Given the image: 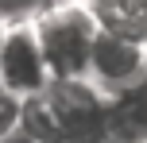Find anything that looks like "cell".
Instances as JSON below:
<instances>
[{"label":"cell","instance_id":"obj_1","mask_svg":"<svg viewBox=\"0 0 147 143\" xmlns=\"http://www.w3.org/2000/svg\"><path fill=\"white\" fill-rule=\"evenodd\" d=\"M43 58L51 77H89V54L97 43V23L78 0H54V4L31 12Z\"/></svg>","mask_w":147,"mask_h":143},{"label":"cell","instance_id":"obj_2","mask_svg":"<svg viewBox=\"0 0 147 143\" xmlns=\"http://www.w3.org/2000/svg\"><path fill=\"white\" fill-rule=\"evenodd\" d=\"M66 143H109V93L89 77H58L47 89Z\"/></svg>","mask_w":147,"mask_h":143},{"label":"cell","instance_id":"obj_3","mask_svg":"<svg viewBox=\"0 0 147 143\" xmlns=\"http://www.w3.org/2000/svg\"><path fill=\"white\" fill-rule=\"evenodd\" d=\"M51 81L54 77H51V66H47V58H43V46H39L31 15L8 19L4 54H0V85H4L12 97L27 101V97L47 93Z\"/></svg>","mask_w":147,"mask_h":143},{"label":"cell","instance_id":"obj_4","mask_svg":"<svg viewBox=\"0 0 147 143\" xmlns=\"http://www.w3.org/2000/svg\"><path fill=\"white\" fill-rule=\"evenodd\" d=\"M143 70H147V50L143 46L97 31L93 54H89V81H93L101 93H109V97L120 93L124 85H132Z\"/></svg>","mask_w":147,"mask_h":143},{"label":"cell","instance_id":"obj_5","mask_svg":"<svg viewBox=\"0 0 147 143\" xmlns=\"http://www.w3.org/2000/svg\"><path fill=\"white\" fill-rule=\"evenodd\" d=\"M109 143H147V70L109 97Z\"/></svg>","mask_w":147,"mask_h":143},{"label":"cell","instance_id":"obj_6","mask_svg":"<svg viewBox=\"0 0 147 143\" xmlns=\"http://www.w3.org/2000/svg\"><path fill=\"white\" fill-rule=\"evenodd\" d=\"M105 35L128 39L147 50V0H78Z\"/></svg>","mask_w":147,"mask_h":143},{"label":"cell","instance_id":"obj_7","mask_svg":"<svg viewBox=\"0 0 147 143\" xmlns=\"http://www.w3.org/2000/svg\"><path fill=\"white\" fill-rule=\"evenodd\" d=\"M20 128L27 132V136H35L39 143H66V139H62V128H58V116H54L51 101H47V93H39V97H27V101H23Z\"/></svg>","mask_w":147,"mask_h":143},{"label":"cell","instance_id":"obj_8","mask_svg":"<svg viewBox=\"0 0 147 143\" xmlns=\"http://www.w3.org/2000/svg\"><path fill=\"white\" fill-rule=\"evenodd\" d=\"M20 112H23V101L12 97V93L0 85V136H8L12 128H20Z\"/></svg>","mask_w":147,"mask_h":143},{"label":"cell","instance_id":"obj_9","mask_svg":"<svg viewBox=\"0 0 147 143\" xmlns=\"http://www.w3.org/2000/svg\"><path fill=\"white\" fill-rule=\"evenodd\" d=\"M0 143H39V139H35V136H27L23 128H12L8 136H0Z\"/></svg>","mask_w":147,"mask_h":143},{"label":"cell","instance_id":"obj_10","mask_svg":"<svg viewBox=\"0 0 147 143\" xmlns=\"http://www.w3.org/2000/svg\"><path fill=\"white\" fill-rule=\"evenodd\" d=\"M4 35H8V15H0V54H4Z\"/></svg>","mask_w":147,"mask_h":143}]
</instances>
